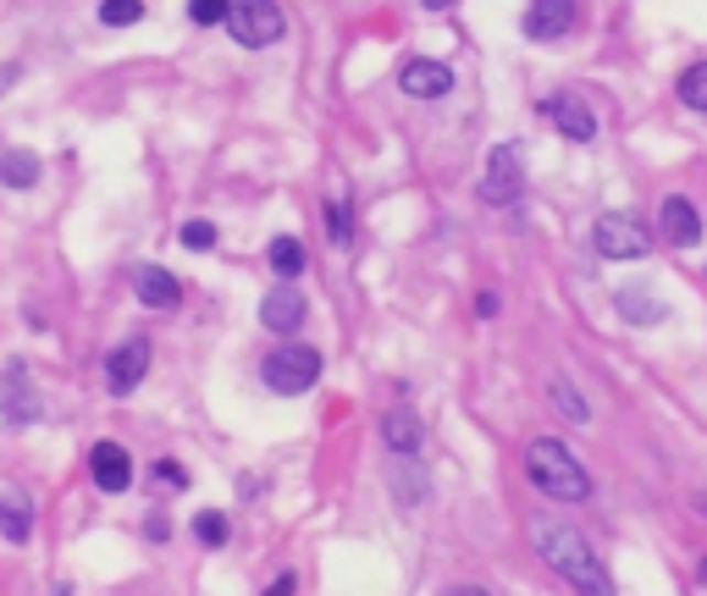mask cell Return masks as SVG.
Wrapping results in <instances>:
<instances>
[{"mask_svg":"<svg viewBox=\"0 0 707 596\" xmlns=\"http://www.w3.org/2000/svg\"><path fill=\"white\" fill-rule=\"evenodd\" d=\"M304 315H309V299H304L293 282H282V288H271V293L260 299V326L276 332V337H293V332L304 326Z\"/></svg>","mask_w":707,"mask_h":596,"instance_id":"30bf717a","label":"cell"},{"mask_svg":"<svg viewBox=\"0 0 707 596\" xmlns=\"http://www.w3.org/2000/svg\"><path fill=\"white\" fill-rule=\"evenodd\" d=\"M0 535L12 546H23L34 535V497L23 486H0Z\"/></svg>","mask_w":707,"mask_h":596,"instance_id":"2e32d148","label":"cell"},{"mask_svg":"<svg viewBox=\"0 0 707 596\" xmlns=\"http://www.w3.org/2000/svg\"><path fill=\"white\" fill-rule=\"evenodd\" d=\"M227 7H232V0H188V23L216 29V23H227Z\"/></svg>","mask_w":707,"mask_h":596,"instance_id":"d4e9b609","label":"cell"},{"mask_svg":"<svg viewBox=\"0 0 707 596\" xmlns=\"http://www.w3.org/2000/svg\"><path fill=\"white\" fill-rule=\"evenodd\" d=\"M133 299H139L144 310H161V315H166V310L183 304V282H177L166 266H139V271H133Z\"/></svg>","mask_w":707,"mask_h":596,"instance_id":"5bb4252c","label":"cell"},{"mask_svg":"<svg viewBox=\"0 0 707 596\" xmlns=\"http://www.w3.org/2000/svg\"><path fill=\"white\" fill-rule=\"evenodd\" d=\"M476 315L492 321V315H498V293H481V299H476Z\"/></svg>","mask_w":707,"mask_h":596,"instance_id":"4dcf8cb0","label":"cell"},{"mask_svg":"<svg viewBox=\"0 0 707 596\" xmlns=\"http://www.w3.org/2000/svg\"><path fill=\"white\" fill-rule=\"evenodd\" d=\"M679 100H685L690 111H701V117H707V62H696V67H685V73H679Z\"/></svg>","mask_w":707,"mask_h":596,"instance_id":"603a6c76","label":"cell"},{"mask_svg":"<svg viewBox=\"0 0 707 596\" xmlns=\"http://www.w3.org/2000/svg\"><path fill=\"white\" fill-rule=\"evenodd\" d=\"M18 78H23V67H18V62H0V95H7Z\"/></svg>","mask_w":707,"mask_h":596,"instance_id":"f1b7e54d","label":"cell"},{"mask_svg":"<svg viewBox=\"0 0 707 596\" xmlns=\"http://www.w3.org/2000/svg\"><path fill=\"white\" fill-rule=\"evenodd\" d=\"M531 546L542 552V563H547L564 585H575V596H613L608 568L597 563L591 541H586L569 519H531Z\"/></svg>","mask_w":707,"mask_h":596,"instance_id":"6da1fadb","label":"cell"},{"mask_svg":"<svg viewBox=\"0 0 707 596\" xmlns=\"http://www.w3.org/2000/svg\"><path fill=\"white\" fill-rule=\"evenodd\" d=\"M575 29V0H531V12H525V34L536 45H553Z\"/></svg>","mask_w":707,"mask_h":596,"instance_id":"9a60e30c","label":"cell"},{"mask_svg":"<svg viewBox=\"0 0 707 596\" xmlns=\"http://www.w3.org/2000/svg\"><path fill=\"white\" fill-rule=\"evenodd\" d=\"M150 376V337H122L111 354H106V392L111 398H128L139 392Z\"/></svg>","mask_w":707,"mask_h":596,"instance_id":"ba28073f","label":"cell"},{"mask_svg":"<svg viewBox=\"0 0 707 596\" xmlns=\"http://www.w3.org/2000/svg\"><path fill=\"white\" fill-rule=\"evenodd\" d=\"M260 381L276 392V398H298L320 381V354L309 343H276L265 359H260Z\"/></svg>","mask_w":707,"mask_h":596,"instance_id":"3957f363","label":"cell"},{"mask_svg":"<svg viewBox=\"0 0 707 596\" xmlns=\"http://www.w3.org/2000/svg\"><path fill=\"white\" fill-rule=\"evenodd\" d=\"M40 414H45V403H40L29 370L12 359L7 376H0V425H7V431H29V425H40Z\"/></svg>","mask_w":707,"mask_h":596,"instance_id":"52a82bcc","label":"cell"},{"mask_svg":"<svg viewBox=\"0 0 707 596\" xmlns=\"http://www.w3.org/2000/svg\"><path fill=\"white\" fill-rule=\"evenodd\" d=\"M399 89H404L410 100H443V95L454 89V67H448V62H426V56H415V62L399 73Z\"/></svg>","mask_w":707,"mask_h":596,"instance_id":"4fadbf2b","label":"cell"},{"mask_svg":"<svg viewBox=\"0 0 707 596\" xmlns=\"http://www.w3.org/2000/svg\"><path fill=\"white\" fill-rule=\"evenodd\" d=\"M183 249H194V254H205V249H216V227L210 221H183Z\"/></svg>","mask_w":707,"mask_h":596,"instance_id":"484cf974","label":"cell"},{"mask_svg":"<svg viewBox=\"0 0 707 596\" xmlns=\"http://www.w3.org/2000/svg\"><path fill=\"white\" fill-rule=\"evenodd\" d=\"M40 177H45V166H40L34 150H7V155H0V188L29 194V188H40Z\"/></svg>","mask_w":707,"mask_h":596,"instance_id":"e0dca14e","label":"cell"},{"mask_svg":"<svg viewBox=\"0 0 707 596\" xmlns=\"http://www.w3.org/2000/svg\"><path fill=\"white\" fill-rule=\"evenodd\" d=\"M293 585H298V579H293V574H276V579H271V585H265V596H293Z\"/></svg>","mask_w":707,"mask_h":596,"instance_id":"f546056e","label":"cell"},{"mask_svg":"<svg viewBox=\"0 0 707 596\" xmlns=\"http://www.w3.org/2000/svg\"><path fill=\"white\" fill-rule=\"evenodd\" d=\"M382 436H388L393 453H415V447H421V420H415V409H393V414L382 420Z\"/></svg>","mask_w":707,"mask_h":596,"instance_id":"d6986e66","label":"cell"},{"mask_svg":"<svg viewBox=\"0 0 707 596\" xmlns=\"http://www.w3.org/2000/svg\"><path fill=\"white\" fill-rule=\"evenodd\" d=\"M144 530H150V541H166V535H172V524H166L161 513H150V524H144Z\"/></svg>","mask_w":707,"mask_h":596,"instance_id":"1f68e13d","label":"cell"},{"mask_svg":"<svg viewBox=\"0 0 707 596\" xmlns=\"http://www.w3.org/2000/svg\"><path fill=\"white\" fill-rule=\"evenodd\" d=\"M89 480H95L106 497H122V491L133 486V453H128L122 442L100 436V442L89 447Z\"/></svg>","mask_w":707,"mask_h":596,"instance_id":"9c48e42d","label":"cell"},{"mask_svg":"<svg viewBox=\"0 0 707 596\" xmlns=\"http://www.w3.org/2000/svg\"><path fill=\"white\" fill-rule=\"evenodd\" d=\"M150 475H155L166 491H188V469H183L177 458H155V469H150Z\"/></svg>","mask_w":707,"mask_h":596,"instance_id":"4316f807","label":"cell"},{"mask_svg":"<svg viewBox=\"0 0 707 596\" xmlns=\"http://www.w3.org/2000/svg\"><path fill=\"white\" fill-rule=\"evenodd\" d=\"M421 7H426V12H448V7H454V0H421Z\"/></svg>","mask_w":707,"mask_h":596,"instance_id":"d6a6232c","label":"cell"},{"mask_svg":"<svg viewBox=\"0 0 707 596\" xmlns=\"http://www.w3.org/2000/svg\"><path fill=\"white\" fill-rule=\"evenodd\" d=\"M476 194H481V205H492V210H509V205H520V194H525L520 144H498V150L487 155V172H481Z\"/></svg>","mask_w":707,"mask_h":596,"instance_id":"5b68a950","label":"cell"},{"mask_svg":"<svg viewBox=\"0 0 707 596\" xmlns=\"http://www.w3.org/2000/svg\"><path fill=\"white\" fill-rule=\"evenodd\" d=\"M619 315L646 326V321H657V315H663V304H652V293H646V288H624V293H619Z\"/></svg>","mask_w":707,"mask_h":596,"instance_id":"44dd1931","label":"cell"},{"mask_svg":"<svg viewBox=\"0 0 707 596\" xmlns=\"http://www.w3.org/2000/svg\"><path fill=\"white\" fill-rule=\"evenodd\" d=\"M701 579H707V557H701Z\"/></svg>","mask_w":707,"mask_h":596,"instance_id":"e575fe53","label":"cell"},{"mask_svg":"<svg viewBox=\"0 0 707 596\" xmlns=\"http://www.w3.org/2000/svg\"><path fill=\"white\" fill-rule=\"evenodd\" d=\"M542 117H553V128H558L564 139H575V144H591V139H597V117H591V106H586L580 95H553V100H542Z\"/></svg>","mask_w":707,"mask_h":596,"instance_id":"8fae6325","label":"cell"},{"mask_svg":"<svg viewBox=\"0 0 707 596\" xmlns=\"http://www.w3.org/2000/svg\"><path fill=\"white\" fill-rule=\"evenodd\" d=\"M227 535H232L227 513H216V508L194 513V541H199V546H227Z\"/></svg>","mask_w":707,"mask_h":596,"instance_id":"7402d4cb","label":"cell"},{"mask_svg":"<svg viewBox=\"0 0 707 596\" xmlns=\"http://www.w3.org/2000/svg\"><path fill=\"white\" fill-rule=\"evenodd\" d=\"M100 23H106V29H133V23H144V0H100Z\"/></svg>","mask_w":707,"mask_h":596,"instance_id":"cb8c5ba5","label":"cell"},{"mask_svg":"<svg viewBox=\"0 0 707 596\" xmlns=\"http://www.w3.org/2000/svg\"><path fill=\"white\" fill-rule=\"evenodd\" d=\"M591 243H597V254H602V260H646V249H652V232H646L635 216H624V210H608V216H597V227H591Z\"/></svg>","mask_w":707,"mask_h":596,"instance_id":"8992f818","label":"cell"},{"mask_svg":"<svg viewBox=\"0 0 707 596\" xmlns=\"http://www.w3.org/2000/svg\"><path fill=\"white\" fill-rule=\"evenodd\" d=\"M227 34L243 45V51H265L287 34V18L276 0H232L227 7Z\"/></svg>","mask_w":707,"mask_h":596,"instance_id":"277c9868","label":"cell"},{"mask_svg":"<svg viewBox=\"0 0 707 596\" xmlns=\"http://www.w3.org/2000/svg\"><path fill=\"white\" fill-rule=\"evenodd\" d=\"M525 469H531V486L553 502H586L591 497V475L575 464V453L553 436H536L525 447Z\"/></svg>","mask_w":707,"mask_h":596,"instance_id":"7a4b0ae2","label":"cell"},{"mask_svg":"<svg viewBox=\"0 0 707 596\" xmlns=\"http://www.w3.org/2000/svg\"><path fill=\"white\" fill-rule=\"evenodd\" d=\"M701 508H707V497H701Z\"/></svg>","mask_w":707,"mask_h":596,"instance_id":"d590c367","label":"cell"},{"mask_svg":"<svg viewBox=\"0 0 707 596\" xmlns=\"http://www.w3.org/2000/svg\"><path fill=\"white\" fill-rule=\"evenodd\" d=\"M547 398H553V409L569 420V425H586L591 420V409H586V398L569 387V381H547Z\"/></svg>","mask_w":707,"mask_h":596,"instance_id":"ffe728a7","label":"cell"},{"mask_svg":"<svg viewBox=\"0 0 707 596\" xmlns=\"http://www.w3.org/2000/svg\"><path fill=\"white\" fill-rule=\"evenodd\" d=\"M454 596H487V590H481V585H459Z\"/></svg>","mask_w":707,"mask_h":596,"instance_id":"836d02e7","label":"cell"},{"mask_svg":"<svg viewBox=\"0 0 707 596\" xmlns=\"http://www.w3.org/2000/svg\"><path fill=\"white\" fill-rule=\"evenodd\" d=\"M657 238L674 243V249H690V243L701 238V216H696V205H690L685 194H668V199L657 205Z\"/></svg>","mask_w":707,"mask_h":596,"instance_id":"7c38bea8","label":"cell"},{"mask_svg":"<svg viewBox=\"0 0 707 596\" xmlns=\"http://www.w3.org/2000/svg\"><path fill=\"white\" fill-rule=\"evenodd\" d=\"M265 260H271V271H276L282 282H293V277H304V266H309V254H304V243H298V238H271V249H265Z\"/></svg>","mask_w":707,"mask_h":596,"instance_id":"ac0fdd59","label":"cell"},{"mask_svg":"<svg viewBox=\"0 0 707 596\" xmlns=\"http://www.w3.org/2000/svg\"><path fill=\"white\" fill-rule=\"evenodd\" d=\"M326 227H331L337 243H348V210H342V205H326Z\"/></svg>","mask_w":707,"mask_h":596,"instance_id":"83f0119b","label":"cell"}]
</instances>
